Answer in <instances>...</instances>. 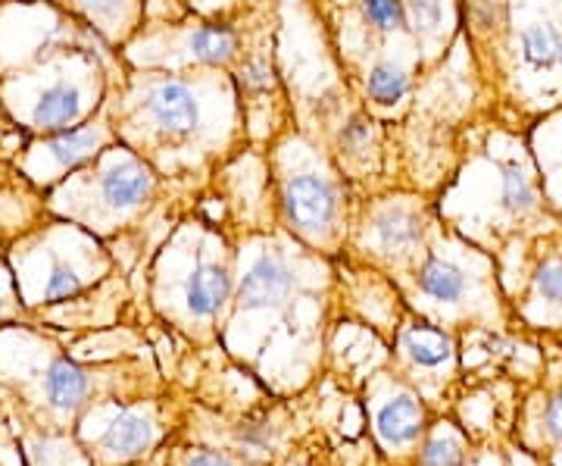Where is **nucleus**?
Segmentation results:
<instances>
[{
  "mask_svg": "<svg viewBox=\"0 0 562 466\" xmlns=\"http://www.w3.org/2000/svg\"><path fill=\"white\" fill-rule=\"evenodd\" d=\"M281 207L291 229H297L301 235H325L338 223L341 198L325 176L303 169L288 176L281 185Z\"/></svg>",
  "mask_w": 562,
  "mask_h": 466,
  "instance_id": "1",
  "label": "nucleus"
},
{
  "mask_svg": "<svg viewBox=\"0 0 562 466\" xmlns=\"http://www.w3.org/2000/svg\"><path fill=\"white\" fill-rule=\"evenodd\" d=\"M144 116L162 138H191L201 129V98L194 85L162 76L144 88Z\"/></svg>",
  "mask_w": 562,
  "mask_h": 466,
  "instance_id": "2",
  "label": "nucleus"
},
{
  "mask_svg": "<svg viewBox=\"0 0 562 466\" xmlns=\"http://www.w3.org/2000/svg\"><path fill=\"white\" fill-rule=\"evenodd\" d=\"M94 176H98V198L113 213L138 210L154 191V173L147 169V163L132 154H120V147L103 151Z\"/></svg>",
  "mask_w": 562,
  "mask_h": 466,
  "instance_id": "3",
  "label": "nucleus"
},
{
  "mask_svg": "<svg viewBox=\"0 0 562 466\" xmlns=\"http://www.w3.org/2000/svg\"><path fill=\"white\" fill-rule=\"evenodd\" d=\"M88 110L91 107H88V95L81 81L72 76H60L35 95L32 110H29V129H35L38 135H57V132L81 125Z\"/></svg>",
  "mask_w": 562,
  "mask_h": 466,
  "instance_id": "4",
  "label": "nucleus"
},
{
  "mask_svg": "<svg viewBox=\"0 0 562 466\" xmlns=\"http://www.w3.org/2000/svg\"><path fill=\"white\" fill-rule=\"evenodd\" d=\"M110 144V125L98 116V120H88L76 125V129H66L57 135H47L38 144V151L47 154V160L54 166V176H69L81 169L85 163H94L106 151Z\"/></svg>",
  "mask_w": 562,
  "mask_h": 466,
  "instance_id": "5",
  "label": "nucleus"
},
{
  "mask_svg": "<svg viewBox=\"0 0 562 466\" xmlns=\"http://www.w3.org/2000/svg\"><path fill=\"white\" fill-rule=\"evenodd\" d=\"M516 60L531 76L562 73V22L553 16H531L516 35Z\"/></svg>",
  "mask_w": 562,
  "mask_h": 466,
  "instance_id": "6",
  "label": "nucleus"
},
{
  "mask_svg": "<svg viewBox=\"0 0 562 466\" xmlns=\"http://www.w3.org/2000/svg\"><path fill=\"white\" fill-rule=\"evenodd\" d=\"M291 288H294V273H291L288 260L279 254H260L244 273L241 285H238V301L247 310L281 307L288 301Z\"/></svg>",
  "mask_w": 562,
  "mask_h": 466,
  "instance_id": "7",
  "label": "nucleus"
},
{
  "mask_svg": "<svg viewBox=\"0 0 562 466\" xmlns=\"http://www.w3.org/2000/svg\"><path fill=\"white\" fill-rule=\"evenodd\" d=\"M232 291V276L222 264L203 260L191 269L188 282H184V301L194 317H213L220 313Z\"/></svg>",
  "mask_w": 562,
  "mask_h": 466,
  "instance_id": "8",
  "label": "nucleus"
},
{
  "mask_svg": "<svg viewBox=\"0 0 562 466\" xmlns=\"http://www.w3.org/2000/svg\"><path fill=\"white\" fill-rule=\"evenodd\" d=\"M416 282L425 298L438 301V304H460L469 295V276L460 264L447 260V257H428L416 273Z\"/></svg>",
  "mask_w": 562,
  "mask_h": 466,
  "instance_id": "9",
  "label": "nucleus"
},
{
  "mask_svg": "<svg viewBox=\"0 0 562 466\" xmlns=\"http://www.w3.org/2000/svg\"><path fill=\"white\" fill-rule=\"evenodd\" d=\"M375 426H379V435H382L384 442H391V445L413 442L425 429V407L413 395H397V398H391L379 410Z\"/></svg>",
  "mask_w": 562,
  "mask_h": 466,
  "instance_id": "10",
  "label": "nucleus"
},
{
  "mask_svg": "<svg viewBox=\"0 0 562 466\" xmlns=\"http://www.w3.org/2000/svg\"><path fill=\"white\" fill-rule=\"evenodd\" d=\"M238 47H241L238 32L232 25H222V22L201 25L188 38L191 57L198 63H206V66H228V63H235L238 60Z\"/></svg>",
  "mask_w": 562,
  "mask_h": 466,
  "instance_id": "11",
  "label": "nucleus"
},
{
  "mask_svg": "<svg viewBox=\"0 0 562 466\" xmlns=\"http://www.w3.org/2000/svg\"><path fill=\"white\" fill-rule=\"evenodd\" d=\"M366 95H369V101L382 103V107L403 101L409 95V69L391 57L375 60L366 73Z\"/></svg>",
  "mask_w": 562,
  "mask_h": 466,
  "instance_id": "12",
  "label": "nucleus"
},
{
  "mask_svg": "<svg viewBox=\"0 0 562 466\" xmlns=\"http://www.w3.org/2000/svg\"><path fill=\"white\" fill-rule=\"evenodd\" d=\"M44 391H47L50 404L57 407V410H76L85 401V395H88V376L76 364L57 360L47 369Z\"/></svg>",
  "mask_w": 562,
  "mask_h": 466,
  "instance_id": "13",
  "label": "nucleus"
},
{
  "mask_svg": "<svg viewBox=\"0 0 562 466\" xmlns=\"http://www.w3.org/2000/svg\"><path fill=\"white\" fill-rule=\"evenodd\" d=\"M531 301L562 313V247L541 254L531 273Z\"/></svg>",
  "mask_w": 562,
  "mask_h": 466,
  "instance_id": "14",
  "label": "nucleus"
},
{
  "mask_svg": "<svg viewBox=\"0 0 562 466\" xmlns=\"http://www.w3.org/2000/svg\"><path fill=\"white\" fill-rule=\"evenodd\" d=\"M403 347L406 354L413 357V364L419 366H441L450 354H453V342L450 335L435 329V325H413L406 335H403Z\"/></svg>",
  "mask_w": 562,
  "mask_h": 466,
  "instance_id": "15",
  "label": "nucleus"
},
{
  "mask_svg": "<svg viewBox=\"0 0 562 466\" xmlns=\"http://www.w3.org/2000/svg\"><path fill=\"white\" fill-rule=\"evenodd\" d=\"M154 442V426L140 417H120L113 426L106 429L103 435V447L113 454V457H135L140 451H147Z\"/></svg>",
  "mask_w": 562,
  "mask_h": 466,
  "instance_id": "16",
  "label": "nucleus"
},
{
  "mask_svg": "<svg viewBox=\"0 0 562 466\" xmlns=\"http://www.w3.org/2000/svg\"><path fill=\"white\" fill-rule=\"evenodd\" d=\"M360 10L362 22H366L372 32L384 35V38H387V35H403V32H409L403 0H360Z\"/></svg>",
  "mask_w": 562,
  "mask_h": 466,
  "instance_id": "17",
  "label": "nucleus"
},
{
  "mask_svg": "<svg viewBox=\"0 0 562 466\" xmlns=\"http://www.w3.org/2000/svg\"><path fill=\"white\" fill-rule=\"evenodd\" d=\"M406 7V25L419 41L438 38L447 22V3L443 0H403Z\"/></svg>",
  "mask_w": 562,
  "mask_h": 466,
  "instance_id": "18",
  "label": "nucleus"
},
{
  "mask_svg": "<svg viewBox=\"0 0 562 466\" xmlns=\"http://www.w3.org/2000/svg\"><path fill=\"white\" fill-rule=\"evenodd\" d=\"M375 232H379L384 251H406L419 242V220L406 217V213H391V217L379 220Z\"/></svg>",
  "mask_w": 562,
  "mask_h": 466,
  "instance_id": "19",
  "label": "nucleus"
},
{
  "mask_svg": "<svg viewBox=\"0 0 562 466\" xmlns=\"http://www.w3.org/2000/svg\"><path fill=\"white\" fill-rule=\"evenodd\" d=\"M465 451L457 439H431L422 451L419 466H462Z\"/></svg>",
  "mask_w": 562,
  "mask_h": 466,
  "instance_id": "20",
  "label": "nucleus"
},
{
  "mask_svg": "<svg viewBox=\"0 0 562 466\" xmlns=\"http://www.w3.org/2000/svg\"><path fill=\"white\" fill-rule=\"evenodd\" d=\"M79 291H81L79 273H76L69 264H60V260H57L54 269H50V276H47V288H44L47 301H63V298L79 295Z\"/></svg>",
  "mask_w": 562,
  "mask_h": 466,
  "instance_id": "21",
  "label": "nucleus"
},
{
  "mask_svg": "<svg viewBox=\"0 0 562 466\" xmlns=\"http://www.w3.org/2000/svg\"><path fill=\"white\" fill-rule=\"evenodd\" d=\"M238 81H241L244 91H266L269 85H272V69H269V63L262 60V57H250V60L244 63L241 73H238Z\"/></svg>",
  "mask_w": 562,
  "mask_h": 466,
  "instance_id": "22",
  "label": "nucleus"
},
{
  "mask_svg": "<svg viewBox=\"0 0 562 466\" xmlns=\"http://www.w3.org/2000/svg\"><path fill=\"white\" fill-rule=\"evenodd\" d=\"M543 435L562 451V388H557L543 404Z\"/></svg>",
  "mask_w": 562,
  "mask_h": 466,
  "instance_id": "23",
  "label": "nucleus"
},
{
  "mask_svg": "<svg viewBox=\"0 0 562 466\" xmlns=\"http://www.w3.org/2000/svg\"><path fill=\"white\" fill-rule=\"evenodd\" d=\"M238 439H241L247 447H266L269 445V429L266 426H244L238 432Z\"/></svg>",
  "mask_w": 562,
  "mask_h": 466,
  "instance_id": "24",
  "label": "nucleus"
},
{
  "mask_svg": "<svg viewBox=\"0 0 562 466\" xmlns=\"http://www.w3.org/2000/svg\"><path fill=\"white\" fill-rule=\"evenodd\" d=\"M188 466H232V461L222 454H213V451H198V454H191Z\"/></svg>",
  "mask_w": 562,
  "mask_h": 466,
  "instance_id": "25",
  "label": "nucleus"
}]
</instances>
